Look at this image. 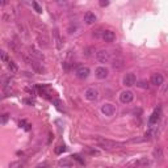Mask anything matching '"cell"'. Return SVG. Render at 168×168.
<instances>
[{
    "label": "cell",
    "instance_id": "cell-1",
    "mask_svg": "<svg viewBox=\"0 0 168 168\" xmlns=\"http://www.w3.org/2000/svg\"><path fill=\"white\" fill-rule=\"evenodd\" d=\"M97 143L101 147H104V149L106 150H110V149H116V147H119V146H123L125 143H121V142H116V141H110V139H106V138H101L99 137L97 139Z\"/></svg>",
    "mask_w": 168,
    "mask_h": 168
},
{
    "label": "cell",
    "instance_id": "cell-2",
    "mask_svg": "<svg viewBox=\"0 0 168 168\" xmlns=\"http://www.w3.org/2000/svg\"><path fill=\"white\" fill-rule=\"evenodd\" d=\"M151 164V160L147 158H139L137 160H133L131 163H129L125 168H147L150 167Z\"/></svg>",
    "mask_w": 168,
    "mask_h": 168
},
{
    "label": "cell",
    "instance_id": "cell-3",
    "mask_svg": "<svg viewBox=\"0 0 168 168\" xmlns=\"http://www.w3.org/2000/svg\"><path fill=\"white\" fill-rule=\"evenodd\" d=\"M24 59L33 67V70L35 71V74H45V67L42 66V63H39L38 61H35L34 58H28L24 55Z\"/></svg>",
    "mask_w": 168,
    "mask_h": 168
},
{
    "label": "cell",
    "instance_id": "cell-4",
    "mask_svg": "<svg viewBox=\"0 0 168 168\" xmlns=\"http://www.w3.org/2000/svg\"><path fill=\"white\" fill-rule=\"evenodd\" d=\"M133 99H134V95H133V92L131 91H123L121 95H119V100H121V102L123 104H129L133 101Z\"/></svg>",
    "mask_w": 168,
    "mask_h": 168
},
{
    "label": "cell",
    "instance_id": "cell-5",
    "mask_svg": "<svg viewBox=\"0 0 168 168\" xmlns=\"http://www.w3.org/2000/svg\"><path fill=\"white\" fill-rule=\"evenodd\" d=\"M96 57H97L99 62H101V63H108L110 61V53L106 50H100L99 53L96 54Z\"/></svg>",
    "mask_w": 168,
    "mask_h": 168
},
{
    "label": "cell",
    "instance_id": "cell-6",
    "mask_svg": "<svg viewBox=\"0 0 168 168\" xmlns=\"http://www.w3.org/2000/svg\"><path fill=\"white\" fill-rule=\"evenodd\" d=\"M89 69H88L87 66H80L76 69V76L80 78V79H87L88 76H89Z\"/></svg>",
    "mask_w": 168,
    "mask_h": 168
},
{
    "label": "cell",
    "instance_id": "cell-7",
    "mask_svg": "<svg viewBox=\"0 0 168 168\" xmlns=\"http://www.w3.org/2000/svg\"><path fill=\"white\" fill-rule=\"evenodd\" d=\"M101 112L105 116H108V117H110V116H113L114 114V112H116V108L113 104H109V102H106V104H104L102 108H101Z\"/></svg>",
    "mask_w": 168,
    "mask_h": 168
},
{
    "label": "cell",
    "instance_id": "cell-8",
    "mask_svg": "<svg viewBox=\"0 0 168 168\" xmlns=\"http://www.w3.org/2000/svg\"><path fill=\"white\" fill-rule=\"evenodd\" d=\"M86 99L89 100V101H96V100L99 99L97 89H95V88H88L86 91Z\"/></svg>",
    "mask_w": 168,
    "mask_h": 168
},
{
    "label": "cell",
    "instance_id": "cell-9",
    "mask_svg": "<svg viewBox=\"0 0 168 168\" xmlns=\"http://www.w3.org/2000/svg\"><path fill=\"white\" fill-rule=\"evenodd\" d=\"M150 82H151V84H154V86L159 87V86H162V84H163V82H164V78H163L162 74H158V72H156V74H153V75H151Z\"/></svg>",
    "mask_w": 168,
    "mask_h": 168
},
{
    "label": "cell",
    "instance_id": "cell-10",
    "mask_svg": "<svg viewBox=\"0 0 168 168\" xmlns=\"http://www.w3.org/2000/svg\"><path fill=\"white\" fill-rule=\"evenodd\" d=\"M37 41H38V43L41 46H43V47H47L49 46V39H47V35H46V33L43 32V33L41 34V32H37Z\"/></svg>",
    "mask_w": 168,
    "mask_h": 168
},
{
    "label": "cell",
    "instance_id": "cell-11",
    "mask_svg": "<svg viewBox=\"0 0 168 168\" xmlns=\"http://www.w3.org/2000/svg\"><path fill=\"white\" fill-rule=\"evenodd\" d=\"M101 37L105 42H113L116 39V34H114V32H112V30H104Z\"/></svg>",
    "mask_w": 168,
    "mask_h": 168
},
{
    "label": "cell",
    "instance_id": "cell-12",
    "mask_svg": "<svg viewBox=\"0 0 168 168\" xmlns=\"http://www.w3.org/2000/svg\"><path fill=\"white\" fill-rule=\"evenodd\" d=\"M95 74L99 79H105V78H108V75H109V71H108L106 67H97Z\"/></svg>",
    "mask_w": 168,
    "mask_h": 168
},
{
    "label": "cell",
    "instance_id": "cell-13",
    "mask_svg": "<svg viewBox=\"0 0 168 168\" xmlns=\"http://www.w3.org/2000/svg\"><path fill=\"white\" fill-rule=\"evenodd\" d=\"M135 80H137V79H135L134 74H126L125 78H123V84H125L126 87H131L135 84Z\"/></svg>",
    "mask_w": 168,
    "mask_h": 168
},
{
    "label": "cell",
    "instance_id": "cell-14",
    "mask_svg": "<svg viewBox=\"0 0 168 168\" xmlns=\"http://www.w3.org/2000/svg\"><path fill=\"white\" fill-rule=\"evenodd\" d=\"M112 67H113L114 70H117V71L122 70L123 67H125V61H123L122 58H116V59H113V63H112Z\"/></svg>",
    "mask_w": 168,
    "mask_h": 168
},
{
    "label": "cell",
    "instance_id": "cell-15",
    "mask_svg": "<svg viewBox=\"0 0 168 168\" xmlns=\"http://www.w3.org/2000/svg\"><path fill=\"white\" fill-rule=\"evenodd\" d=\"M96 20H97V17H96V15L93 12H91V11L86 12V15H84V21L87 24H95Z\"/></svg>",
    "mask_w": 168,
    "mask_h": 168
},
{
    "label": "cell",
    "instance_id": "cell-16",
    "mask_svg": "<svg viewBox=\"0 0 168 168\" xmlns=\"http://www.w3.org/2000/svg\"><path fill=\"white\" fill-rule=\"evenodd\" d=\"M159 119H160V109L155 110L154 113L151 114V117L149 118V125H155V123L159 122Z\"/></svg>",
    "mask_w": 168,
    "mask_h": 168
},
{
    "label": "cell",
    "instance_id": "cell-17",
    "mask_svg": "<svg viewBox=\"0 0 168 168\" xmlns=\"http://www.w3.org/2000/svg\"><path fill=\"white\" fill-rule=\"evenodd\" d=\"M53 34H54V39H55V43H57V47L58 49H62V41H61V37H59V33H58V30L55 29L53 32Z\"/></svg>",
    "mask_w": 168,
    "mask_h": 168
},
{
    "label": "cell",
    "instance_id": "cell-18",
    "mask_svg": "<svg viewBox=\"0 0 168 168\" xmlns=\"http://www.w3.org/2000/svg\"><path fill=\"white\" fill-rule=\"evenodd\" d=\"M8 69H9V71L12 74H15V72H17V71H18L17 65H16L15 62H12V61H8Z\"/></svg>",
    "mask_w": 168,
    "mask_h": 168
},
{
    "label": "cell",
    "instance_id": "cell-19",
    "mask_svg": "<svg viewBox=\"0 0 168 168\" xmlns=\"http://www.w3.org/2000/svg\"><path fill=\"white\" fill-rule=\"evenodd\" d=\"M61 167H70L72 163H71L70 160H66V159H62V160H59V163H58Z\"/></svg>",
    "mask_w": 168,
    "mask_h": 168
},
{
    "label": "cell",
    "instance_id": "cell-20",
    "mask_svg": "<svg viewBox=\"0 0 168 168\" xmlns=\"http://www.w3.org/2000/svg\"><path fill=\"white\" fill-rule=\"evenodd\" d=\"M154 156L155 158H162V149L160 147H158V149L154 150Z\"/></svg>",
    "mask_w": 168,
    "mask_h": 168
},
{
    "label": "cell",
    "instance_id": "cell-21",
    "mask_svg": "<svg viewBox=\"0 0 168 168\" xmlns=\"http://www.w3.org/2000/svg\"><path fill=\"white\" fill-rule=\"evenodd\" d=\"M32 4H33V7H34V9H35V12H37V13H42V8L38 5L37 2H33Z\"/></svg>",
    "mask_w": 168,
    "mask_h": 168
},
{
    "label": "cell",
    "instance_id": "cell-22",
    "mask_svg": "<svg viewBox=\"0 0 168 168\" xmlns=\"http://www.w3.org/2000/svg\"><path fill=\"white\" fill-rule=\"evenodd\" d=\"M65 151H66V146L65 145H61V146H58V149L57 150H55V153H57V154H62V153H65Z\"/></svg>",
    "mask_w": 168,
    "mask_h": 168
},
{
    "label": "cell",
    "instance_id": "cell-23",
    "mask_svg": "<svg viewBox=\"0 0 168 168\" xmlns=\"http://www.w3.org/2000/svg\"><path fill=\"white\" fill-rule=\"evenodd\" d=\"M145 137H146V139H150V138H153V131H151V130L146 131V133H145Z\"/></svg>",
    "mask_w": 168,
    "mask_h": 168
},
{
    "label": "cell",
    "instance_id": "cell-24",
    "mask_svg": "<svg viewBox=\"0 0 168 168\" xmlns=\"http://www.w3.org/2000/svg\"><path fill=\"white\" fill-rule=\"evenodd\" d=\"M100 5H101V7H108V5H109V2H108V0H100Z\"/></svg>",
    "mask_w": 168,
    "mask_h": 168
},
{
    "label": "cell",
    "instance_id": "cell-25",
    "mask_svg": "<svg viewBox=\"0 0 168 168\" xmlns=\"http://www.w3.org/2000/svg\"><path fill=\"white\" fill-rule=\"evenodd\" d=\"M2 61H3V62H7V61H8V57H7V53H5V51H2Z\"/></svg>",
    "mask_w": 168,
    "mask_h": 168
},
{
    "label": "cell",
    "instance_id": "cell-26",
    "mask_svg": "<svg viewBox=\"0 0 168 168\" xmlns=\"http://www.w3.org/2000/svg\"><path fill=\"white\" fill-rule=\"evenodd\" d=\"M7 119H8V114H7V113H5V114H3V116H2V123H3V125H5Z\"/></svg>",
    "mask_w": 168,
    "mask_h": 168
},
{
    "label": "cell",
    "instance_id": "cell-27",
    "mask_svg": "<svg viewBox=\"0 0 168 168\" xmlns=\"http://www.w3.org/2000/svg\"><path fill=\"white\" fill-rule=\"evenodd\" d=\"M88 153H89L91 155H100V153L97 150H88Z\"/></svg>",
    "mask_w": 168,
    "mask_h": 168
},
{
    "label": "cell",
    "instance_id": "cell-28",
    "mask_svg": "<svg viewBox=\"0 0 168 168\" xmlns=\"http://www.w3.org/2000/svg\"><path fill=\"white\" fill-rule=\"evenodd\" d=\"M25 91H26V92H29L30 95H34V89H33V88H29V87H26V88H25Z\"/></svg>",
    "mask_w": 168,
    "mask_h": 168
},
{
    "label": "cell",
    "instance_id": "cell-29",
    "mask_svg": "<svg viewBox=\"0 0 168 168\" xmlns=\"http://www.w3.org/2000/svg\"><path fill=\"white\" fill-rule=\"evenodd\" d=\"M74 159H75V160H78L79 163H84L83 160H82V159H80V156H79V155H74V156H72Z\"/></svg>",
    "mask_w": 168,
    "mask_h": 168
},
{
    "label": "cell",
    "instance_id": "cell-30",
    "mask_svg": "<svg viewBox=\"0 0 168 168\" xmlns=\"http://www.w3.org/2000/svg\"><path fill=\"white\" fill-rule=\"evenodd\" d=\"M24 102H26V104H33V101H32V100H24Z\"/></svg>",
    "mask_w": 168,
    "mask_h": 168
},
{
    "label": "cell",
    "instance_id": "cell-31",
    "mask_svg": "<svg viewBox=\"0 0 168 168\" xmlns=\"http://www.w3.org/2000/svg\"><path fill=\"white\" fill-rule=\"evenodd\" d=\"M45 168H47V167H45Z\"/></svg>",
    "mask_w": 168,
    "mask_h": 168
}]
</instances>
